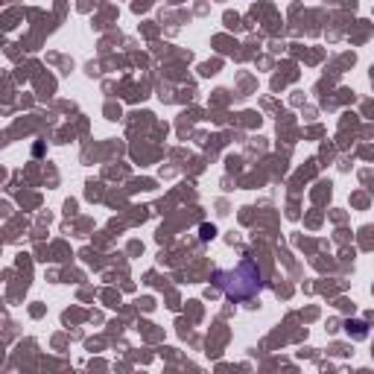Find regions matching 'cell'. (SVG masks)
<instances>
[{"label":"cell","mask_w":374,"mask_h":374,"mask_svg":"<svg viewBox=\"0 0 374 374\" xmlns=\"http://www.w3.org/2000/svg\"><path fill=\"white\" fill-rule=\"evenodd\" d=\"M214 281H217V287L225 293V295H231V298H252L255 293H260V287H263V281H260V269H257V263L255 260H240L234 269H228V272H217L214 275Z\"/></svg>","instance_id":"6da1fadb"},{"label":"cell","mask_w":374,"mask_h":374,"mask_svg":"<svg viewBox=\"0 0 374 374\" xmlns=\"http://www.w3.org/2000/svg\"><path fill=\"white\" fill-rule=\"evenodd\" d=\"M217 231H214V225H202V240H211Z\"/></svg>","instance_id":"7a4b0ae2"}]
</instances>
